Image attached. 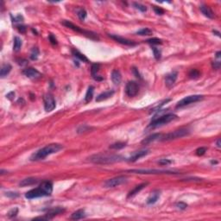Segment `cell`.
I'll use <instances>...</instances> for the list:
<instances>
[{
  "label": "cell",
  "instance_id": "43",
  "mask_svg": "<svg viewBox=\"0 0 221 221\" xmlns=\"http://www.w3.org/2000/svg\"><path fill=\"white\" fill-rule=\"evenodd\" d=\"M11 19H12L13 23H20V22H23V17L21 15H17V17H14L11 16Z\"/></svg>",
  "mask_w": 221,
  "mask_h": 221
},
{
  "label": "cell",
  "instance_id": "18",
  "mask_svg": "<svg viewBox=\"0 0 221 221\" xmlns=\"http://www.w3.org/2000/svg\"><path fill=\"white\" fill-rule=\"evenodd\" d=\"M99 67H100V64L96 63V64H92L91 68V73L92 77L94 79L97 81H101L103 80V78L99 75H98V73L99 71Z\"/></svg>",
  "mask_w": 221,
  "mask_h": 221
},
{
  "label": "cell",
  "instance_id": "15",
  "mask_svg": "<svg viewBox=\"0 0 221 221\" xmlns=\"http://www.w3.org/2000/svg\"><path fill=\"white\" fill-rule=\"evenodd\" d=\"M150 153V150H139V151H137V152H134V154L132 156H130L129 158V161L131 162V163H134L137 161L138 159L142 158L143 156H147L148 154Z\"/></svg>",
  "mask_w": 221,
  "mask_h": 221
},
{
  "label": "cell",
  "instance_id": "5",
  "mask_svg": "<svg viewBox=\"0 0 221 221\" xmlns=\"http://www.w3.org/2000/svg\"><path fill=\"white\" fill-rule=\"evenodd\" d=\"M61 23H62L64 26L67 27V28L71 29V30H74V31H76V32L80 33V34H82V35L86 36V37L90 38V39L95 40V41H98V40H99V37L98 36V35L96 34V33L92 32V31H88V30H82L81 28H79V26L74 25L73 23L69 22V21L64 20V21H62V22H61Z\"/></svg>",
  "mask_w": 221,
  "mask_h": 221
},
{
  "label": "cell",
  "instance_id": "54",
  "mask_svg": "<svg viewBox=\"0 0 221 221\" xmlns=\"http://www.w3.org/2000/svg\"><path fill=\"white\" fill-rule=\"evenodd\" d=\"M220 54H221V52H217V54H216V58L217 59H219V57H220Z\"/></svg>",
  "mask_w": 221,
  "mask_h": 221
},
{
  "label": "cell",
  "instance_id": "32",
  "mask_svg": "<svg viewBox=\"0 0 221 221\" xmlns=\"http://www.w3.org/2000/svg\"><path fill=\"white\" fill-rule=\"evenodd\" d=\"M77 16H78L79 20L84 21L86 19V11H85L83 8H79L77 10Z\"/></svg>",
  "mask_w": 221,
  "mask_h": 221
},
{
  "label": "cell",
  "instance_id": "45",
  "mask_svg": "<svg viewBox=\"0 0 221 221\" xmlns=\"http://www.w3.org/2000/svg\"><path fill=\"white\" fill-rule=\"evenodd\" d=\"M5 195L7 197H10V198H17L19 196V194L17 192H6Z\"/></svg>",
  "mask_w": 221,
  "mask_h": 221
},
{
  "label": "cell",
  "instance_id": "16",
  "mask_svg": "<svg viewBox=\"0 0 221 221\" xmlns=\"http://www.w3.org/2000/svg\"><path fill=\"white\" fill-rule=\"evenodd\" d=\"M64 212H65V209H64V208L54 207L52 208V209H49V210L47 212V213H46L45 215L48 218V219H52L54 216L61 214V213H64Z\"/></svg>",
  "mask_w": 221,
  "mask_h": 221
},
{
  "label": "cell",
  "instance_id": "36",
  "mask_svg": "<svg viewBox=\"0 0 221 221\" xmlns=\"http://www.w3.org/2000/svg\"><path fill=\"white\" fill-rule=\"evenodd\" d=\"M38 55H39V49L37 48H33L30 54V59L32 61H36L38 58Z\"/></svg>",
  "mask_w": 221,
  "mask_h": 221
},
{
  "label": "cell",
  "instance_id": "21",
  "mask_svg": "<svg viewBox=\"0 0 221 221\" xmlns=\"http://www.w3.org/2000/svg\"><path fill=\"white\" fill-rule=\"evenodd\" d=\"M159 197H160V192L157 191V190L153 191L151 193V195H150V197L148 198V200H147V204L148 205H153V204H155L158 201Z\"/></svg>",
  "mask_w": 221,
  "mask_h": 221
},
{
  "label": "cell",
  "instance_id": "4",
  "mask_svg": "<svg viewBox=\"0 0 221 221\" xmlns=\"http://www.w3.org/2000/svg\"><path fill=\"white\" fill-rule=\"evenodd\" d=\"M176 118H177V116L176 114H173V113H169V114H166V115H163V116L159 117H154L153 120L149 124V128H152V129L157 128L159 126L169 124L171 121L175 120Z\"/></svg>",
  "mask_w": 221,
  "mask_h": 221
},
{
  "label": "cell",
  "instance_id": "28",
  "mask_svg": "<svg viewBox=\"0 0 221 221\" xmlns=\"http://www.w3.org/2000/svg\"><path fill=\"white\" fill-rule=\"evenodd\" d=\"M93 92H94V87L92 86H90L86 91V96H85V102L86 103H89L92 99V97H93Z\"/></svg>",
  "mask_w": 221,
  "mask_h": 221
},
{
  "label": "cell",
  "instance_id": "53",
  "mask_svg": "<svg viewBox=\"0 0 221 221\" xmlns=\"http://www.w3.org/2000/svg\"><path fill=\"white\" fill-rule=\"evenodd\" d=\"M213 34H216L218 36H219V37H220V33L219 32V31H217V30H213Z\"/></svg>",
  "mask_w": 221,
  "mask_h": 221
},
{
  "label": "cell",
  "instance_id": "27",
  "mask_svg": "<svg viewBox=\"0 0 221 221\" xmlns=\"http://www.w3.org/2000/svg\"><path fill=\"white\" fill-rule=\"evenodd\" d=\"M37 182H38V181H37L36 179L32 178V177H30V178H26V179L23 180L22 182H20V186H21V187L31 186V185H34V184L37 183Z\"/></svg>",
  "mask_w": 221,
  "mask_h": 221
},
{
  "label": "cell",
  "instance_id": "19",
  "mask_svg": "<svg viewBox=\"0 0 221 221\" xmlns=\"http://www.w3.org/2000/svg\"><path fill=\"white\" fill-rule=\"evenodd\" d=\"M200 10H201V11L202 12V14H203L205 17H208V18H210V19H213L215 17L214 13H213V11H212V9H211L210 7L207 6V5H201V6L200 7Z\"/></svg>",
  "mask_w": 221,
  "mask_h": 221
},
{
  "label": "cell",
  "instance_id": "29",
  "mask_svg": "<svg viewBox=\"0 0 221 221\" xmlns=\"http://www.w3.org/2000/svg\"><path fill=\"white\" fill-rule=\"evenodd\" d=\"M23 45V42H22V40L19 38L18 36H16L14 38V46H13V50L15 52H18L20 50V48H22Z\"/></svg>",
  "mask_w": 221,
  "mask_h": 221
},
{
  "label": "cell",
  "instance_id": "38",
  "mask_svg": "<svg viewBox=\"0 0 221 221\" xmlns=\"http://www.w3.org/2000/svg\"><path fill=\"white\" fill-rule=\"evenodd\" d=\"M133 5H134V7H135L136 9H137L138 11H142V12H145V11H147V7L145 6V5H143L139 4V3H134Z\"/></svg>",
  "mask_w": 221,
  "mask_h": 221
},
{
  "label": "cell",
  "instance_id": "52",
  "mask_svg": "<svg viewBox=\"0 0 221 221\" xmlns=\"http://www.w3.org/2000/svg\"><path fill=\"white\" fill-rule=\"evenodd\" d=\"M216 144H217V147H218L219 149H220V147H221L220 139H218V140H217V143H216Z\"/></svg>",
  "mask_w": 221,
  "mask_h": 221
},
{
  "label": "cell",
  "instance_id": "55",
  "mask_svg": "<svg viewBox=\"0 0 221 221\" xmlns=\"http://www.w3.org/2000/svg\"><path fill=\"white\" fill-rule=\"evenodd\" d=\"M211 163L212 164H218V162L217 161H211Z\"/></svg>",
  "mask_w": 221,
  "mask_h": 221
},
{
  "label": "cell",
  "instance_id": "30",
  "mask_svg": "<svg viewBox=\"0 0 221 221\" xmlns=\"http://www.w3.org/2000/svg\"><path fill=\"white\" fill-rule=\"evenodd\" d=\"M126 146V143H123V142H118V143H115L113 144L110 145V149L111 150H121Z\"/></svg>",
  "mask_w": 221,
  "mask_h": 221
},
{
  "label": "cell",
  "instance_id": "51",
  "mask_svg": "<svg viewBox=\"0 0 221 221\" xmlns=\"http://www.w3.org/2000/svg\"><path fill=\"white\" fill-rule=\"evenodd\" d=\"M14 96H15V92H11L8 93L6 95L7 98H9V99H12Z\"/></svg>",
  "mask_w": 221,
  "mask_h": 221
},
{
  "label": "cell",
  "instance_id": "12",
  "mask_svg": "<svg viewBox=\"0 0 221 221\" xmlns=\"http://www.w3.org/2000/svg\"><path fill=\"white\" fill-rule=\"evenodd\" d=\"M109 36H110L111 39H113L114 41H116L117 42L121 43V44H124V45L126 46H136L137 43L129 39H126V38H124L122 36H117V35H110L109 34Z\"/></svg>",
  "mask_w": 221,
  "mask_h": 221
},
{
  "label": "cell",
  "instance_id": "25",
  "mask_svg": "<svg viewBox=\"0 0 221 221\" xmlns=\"http://www.w3.org/2000/svg\"><path fill=\"white\" fill-rule=\"evenodd\" d=\"M72 54H73V55L75 57V58L79 59V61H83V62H89V61H88V59L86 57V55H84L83 54H81V53L78 51L77 49H75V48H72L71 50Z\"/></svg>",
  "mask_w": 221,
  "mask_h": 221
},
{
  "label": "cell",
  "instance_id": "49",
  "mask_svg": "<svg viewBox=\"0 0 221 221\" xmlns=\"http://www.w3.org/2000/svg\"><path fill=\"white\" fill-rule=\"evenodd\" d=\"M17 63L21 66L26 65L27 63H28V61H27L26 60H23V59H19V60H17Z\"/></svg>",
  "mask_w": 221,
  "mask_h": 221
},
{
  "label": "cell",
  "instance_id": "33",
  "mask_svg": "<svg viewBox=\"0 0 221 221\" xmlns=\"http://www.w3.org/2000/svg\"><path fill=\"white\" fill-rule=\"evenodd\" d=\"M147 43H149V44H151V45H159V44H162L163 43V41L161 39H159V38H150V39H148L145 41Z\"/></svg>",
  "mask_w": 221,
  "mask_h": 221
},
{
  "label": "cell",
  "instance_id": "48",
  "mask_svg": "<svg viewBox=\"0 0 221 221\" xmlns=\"http://www.w3.org/2000/svg\"><path fill=\"white\" fill-rule=\"evenodd\" d=\"M220 66H221V62L219 61L213 62V68H215V69H219Z\"/></svg>",
  "mask_w": 221,
  "mask_h": 221
},
{
  "label": "cell",
  "instance_id": "3",
  "mask_svg": "<svg viewBox=\"0 0 221 221\" xmlns=\"http://www.w3.org/2000/svg\"><path fill=\"white\" fill-rule=\"evenodd\" d=\"M89 161L95 164H109V163L121 162L124 158L119 155H109V154H97L90 156Z\"/></svg>",
  "mask_w": 221,
  "mask_h": 221
},
{
  "label": "cell",
  "instance_id": "50",
  "mask_svg": "<svg viewBox=\"0 0 221 221\" xmlns=\"http://www.w3.org/2000/svg\"><path fill=\"white\" fill-rule=\"evenodd\" d=\"M132 71H133V73H134V74L136 75V77H137V78L141 79V76H140V73H138V71H137V68H136V67H133V69H132Z\"/></svg>",
  "mask_w": 221,
  "mask_h": 221
},
{
  "label": "cell",
  "instance_id": "1",
  "mask_svg": "<svg viewBox=\"0 0 221 221\" xmlns=\"http://www.w3.org/2000/svg\"><path fill=\"white\" fill-rule=\"evenodd\" d=\"M53 192V184L51 182L45 181L42 182L40 186L36 188H34L25 194V197L29 200L36 199L39 197H44V196H49L51 195Z\"/></svg>",
  "mask_w": 221,
  "mask_h": 221
},
{
  "label": "cell",
  "instance_id": "37",
  "mask_svg": "<svg viewBox=\"0 0 221 221\" xmlns=\"http://www.w3.org/2000/svg\"><path fill=\"white\" fill-rule=\"evenodd\" d=\"M152 50L154 53V56L156 60H160L162 57V52L159 48H157L156 47H152Z\"/></svg>",
  "mask_w": 221,
  "mask_h": 221
},
{
  "label": "cell",
  "instance_id": "41",
  "mask_svg": "<svg viewBox=\"0 0 221 221\" xmlns=\"http://www.w3.org/2000/svg\"><path fill=\"white\" fill-rule=\"evenodd\" d=\"M176 207L180 209V210H185L186 208L188 207V205L185 202H178V203H176Z\"/></svg>",
  "mask_w": 221,
  "mask_h": 221
},
{
  "label": "cell",
  "instance_id": "39",
  "mask_svg": "<svg viewBox=\"0 0 221 221\" xmlns=\"http://www.w3.org/2000/svg\"><path fill=\"white\" fill-rule=\"evenodd\" d=\"M17 213H18V208L15 207L13 208V209H11V210L8 213V217H9V218H14V217L17 216Z\"/></svg>",
  "mask_w": 221,
  "mask_h": 221
},
{
  "label": "cell",
  "instance_id": "2",
  "mask_svg": "<svg viewBox=\"0 0 221 221\" xmlns=\"http://www.w3.org/2000/svg\"><path fill=\"white\" fill-rule=\"evenodd\" d=\"M62 149H63V146L61 144H59V143L48 144V145L40 149L39 150H37L36 152H35L34 154H32V156H30V161L43 160L48 156L54 154V153H57L58 151L62 150Z\"/></svg>",
  "mask_w": 221,
  "mask_h": 221
},
{
  "label": "cell",
  "instance_id": "6",
  "mask_svg": "<svg viewBox=\"0 0 221 221\" xmlns=\"http://www.w3.org/2000/svg\"><path fill=\"white\" fill-rule=\"evenodd\" d=\"M128 172L135 173V174H143V175H177L179 172L171 171V170H164V169H131Z\"/></svg>",
  "mask_w": 221,
  "mask_h": 221
},
{
  "label": "cell",
  "instance_id": "7",
  "mask_svg": "<svg viewBox=\"0 0 221 221\" xmlns=\"http://www.w3.org/2000/svg\"><path fill=\"white\" fill-rule=\"evenodd\" d=\"M189 134V130L187 129H180V130H175L172 131L170 133H168L164 136H162L161 140L162 141H169V140H174V139H177V138H181V137H185Z\"/></svg>",
  "mask_w": 221,
  "mask_h": 221
},
{
  "label": "cell",
  "instance_id": "22",
  "mask_svg": "<svg viewBox=\"0 0 221 221\" xmlns=\"http://www.w3.org/2000/svg\"><path fill=\"white\" fill-rule=\"evenodd\" d=\"M114 94V91H106V92H102V93H100L98 96L96 98V101L97 102H100V101H104V100H106V99H108L109 98H110L112 95Z\"/></svg>",
  "mask_w": 221,
  "mask_h": 221
},
{
  "label": "cell",
  "instance_id": "34",
  "mask_svg": "<svg viewBox=\"0 0 221 221\" xmlns=\"http://www.w3.org/2000/svg\"><path fill=\"white\" fill-rule=\"evenodd\" d=\"M200 75H201V73H200V71L198 69H192L188 73L189 78L194 79L199 78Z\"/></svg>",
  "mask_w": 221,
  "mask_h": 221
},
{
  "label": "cell",
  "instance_id": "23",
  "mask_svg": "<svg viewBox=\"0 0 221 221\" xmlns=\"http://www.w3.org/2000/svg\"><path fill=\"white\" fill-rule=\"evenodd\" d=\"M86 217V213H85V210L83 209H79L78 211L73 213L70 217V219L73 220H78V219H81Z\"/></svg>",
  "mask_w": 221,
  "mask_h": 221
},
{
  "label": "cell",
  "instance_id": "31",
  "mask_svg": "<svg viewBox=\"0 0 221 221\" xmlns=\"http://www.w3.org/2000/svg\"><path fill=\"white\" fill-rule=\"evenodd\" d=\"M152 30L148 29V28H143V29H141L137 31V35H139V36H150L152 35Z\"/></svg>",
  "mask_w": 221,
  "mask_h": 221
},
{
  "label": "cell",
  "instance_id": "17",
  "mask_svg": "<svg viewBox=\"0 0 221 221\" xmlns=\"http://www.w3.org/2000/svg\"><path fill=\"white\" fill-rule=\"evenodd\" d=\"M162 136H163V134H161V133H154V134L150 135L149 137H147L146 138H144L143 141H142V144H143V145H148V144H150V143L154 142V141H156V140L161 139Z\"/></svg>",
  "mask_w": 221,
  "mask_h": 221
},
{
  "label": "cell",
  "instance_id": "44",
  "mask_svg": "<svg viewBox=\"0 0 221 221\" xmlns=\"http://www.w3.org/2000/svg\"><path fill=\"white\" fill-rule=\"evenodd\" d=\"M158 163L160 164V165H163V166H167V165H169V164H171L172 163V161L171 160H169V159H161Z\"/></svg>",
  "mask_w": 221,
  "mask_h": 221
},
{
  "label": "cell",
  "instance_id": "42",
  "mask_svg": "<svg viewBox=\"0 0 221 221\" xmlns=\"http://www.w3.org/2000/svg\"><path fill=\"white\" fill-rule=\"evenodd\" d=\"M48 40H49V42H51L52 45H57V44H58L57 40H56L55 36H54L53 34H50V35L48 36Z\"/></svg>",
  "mask_w": 221,
  "mask_h": 221
},
{
  "label": "cell",
  "instance_id": "35",
  "mask_svg": "<svg viewBox=\"0 0 221 221\" xmlns=\"http://www.w3.org/2000/svg\"><path fill=\"white\" fill-rule=\"evenodd\" d=\"M170 101V98H168V99H165V100H163V102L162 103H160V104H158V105H156V106H155L153 109H151L150 110V113H152V112H154V111H159V110H161V107L162 106H163L164 104H167L168 102H169Z\"/></svg>",
  "mask_w": 221,
  "mask_h": 221
},
{
  "label": "cell",
  "instance_id": "10",
  "mask_svg": "<svg viewBox=\"0 0 221 221\" xmlns=\"http://www.w3.org/2000/svg\"><path fill=\"white\" fill-rule=\"evenodd\" d=\"M44 101V109L46 111H52L55 108V100L52 94L48 93L43 97Z\"/></svg>",
  "mask_w": 221,
  "mask_h": 221
},
{
  "label": "cell",
  "instance_id": "20",
  "mask_svg": "<svg viewBox=\"0 0 221 221\" xmlns=\"http://www.w3.org/2000/svg\"><path fill=\"white\" fill-rule=\"evenodd\" d=\"M111 80L115 85H119L121 83L122 75H121L120 71H118L117 69H114L111 72Z\"/></svg>",
  "mask_w": 221,
  "mask_h": 221
},
{
  "label": "cell",
  "instance_id": "26",
  "mask_svg": "<svg viewBox=\"0 0 221 221\" xmlns=\"http://www.w3.org/2000/svg\"><path fill=\"white\" fill-rule=\"evenodd\" d=\"M11 68L12 67L10 65V64H5L3 65L2 68H1V71H0V76L1 78H5V76H7L10 72L11 71Z\"/></svg>",
  "mask_w": 221,
  "mask_h": 221
},
{
  "label": "cell",
  "instance_id": "8",
  "mask_svg": "<svg viewBox=\"0 0 221 221\" xmlns=\"http://www.w3.org/2000/svg\"><path fill=\"white\" fill-rule=\"evenodd\" d=\"M201 99H203L202 95H190V96L185 97L184 98H182V100H180L178 102V104H176V107L177 108H182V107H184L186 105H188L190 104L198 102V101H200Z\"/></svg>",
  "mask_w": 221,
  "mask_h": 221
},
{
  "label": "cell",
  "instance_id": "24",
  "mask_svg": "<svg viewBox=\"0 0 221 221\" xmlns=\"http://www.w3.org/2000/svg\"><path fill=\"white\" fill-rule=\"evenodd\" d=\"M148 185V183L147 182H145V183H142V184H140V185H137L135 187V188L132 189L131 191H130V193H129V195H128V198H130V197H133V196H135V195L138 194L142 189H143L146 186Z\"/></svg>",
  "mask_w": 221,
  "mask_h": 221
},
{
  "label": "cell",
  "instance_id": "9",
  "mask_svg": "<svg viewBox=\"0 0 221 221\" xmlns=\"http://www.w3.org/2000/svg\"><path fill=\"white\" fill-rule=\"evenodd\" d=\"M127 182V177L124 176H120L114 177L107 180L106 182H104V188H115L117 187L121 184H123L124 182Z\"/></svg>",
  "mask_w": 221,
  "mask_h": 221
},
{
  "label": "cell",
  "instance_id": "47",
  "mask_svg": "<svg viewBox=\"0 0 221 221\" xmlns=\"http://www.w3.org/2000/svg\"><path fill=\"white\" fill-rule=\"evenodd\" d=\"M17 28L18 31L20 33H22V34H24V33L26 32V27L23 26V25H17Z\"/></svg>",
  "mask_w": 221,
  "mask_h": 221
},
{
  "label": "cell",
  "instance_id": "11",
  "mask_svg": "<svg viewBox=\"0 0 221 221\" xmlns=\"http://www.w3.org/2000/svg\"><path fill=\"white\" fill-rule=\"evenodd\" d=\"M139 91V86L136 81H129L126 87H125V92L129 97H135L138 93Z\"/></svg>",
  "mask_w": 221,
  "mask_h": 221
},
{
  "label": "cell",
  "instance_id": "40",
  "mask_svg": "<svg viewBox=\"0 0 221 221\" xmlns=\"http://www.w3.org/2000/svg\"><path fill=\"white\" fill-rule=\"evenodd\" d=\"M196 155L199 156H201L203 155H205V153L207 152V148H205V147H201V148H198L197 150H196Z\"/></svg>",
  "mask_w": 221,
  "mask_h": 221
},
{
  "label": "cell",
  "instance_id": "46",
  "mask_svg": "<svg viewBox=\"0 0 221 221\" xmlns=\"http://www.w3.org/2000/svg\"><path fill=\"white\" fill-rule=\"evenodd\" d=\"M154 11L157 15H163L164 14V10H163L162 8H159V7L154 6Z\"/></svg>",
  "mask_w": 221,
  "mask_h": 221
},
{
  "label": "cell",
  "instance_id": "14",
  "mask_svg": "<svg viewBox=\"0 0 221 221\" xmlns=\"http://www.w3.org/2000/svg\"><path fill=\"white\" fill-rule=\"evenodd\" d=\"M23 73L27 76L28 78L30 79H38L42 76L41 73H40L37 69L33 68V67H30V68H26L23 71Z\"/></svg>",
  "mask_w": 221,
  "mask_h": 221
},
{
  "label": "cell",
  "instance_id": "13",
  "mask_svg": "<svg viewBox=\"0 0 221 221\" xmlns=\"http://www.w3.org/2000/svg\"><path fill=\"white\" fill-rule=\"evenodd\" d=\"M177 76H178V73L176 71L171 72L170 73L167 74L165 78V84L167 86V87L171 88L175 85L176 79H177Z\"/></svg>",
  "mask_w": 221,
  "mask_h": 221
}]
</instances>
